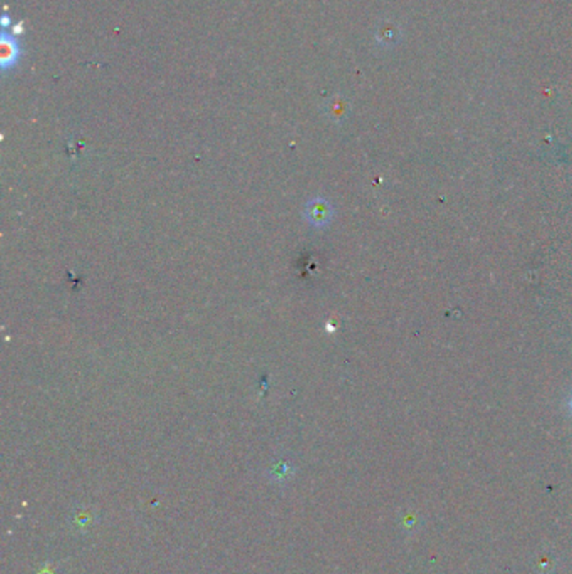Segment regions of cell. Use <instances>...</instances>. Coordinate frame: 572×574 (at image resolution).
Instances as JSON below:
<instances>
[{"instance_id": "8992f818", "label": "cell", "mask_w": 572, "mask_h": 574, "mask_svg": "<svg viewBox=\"0 0 572 574\" xmlns=\"http://www.w3.org/2000/svg\"><path fill=\"white\" fill-rule=\"evenodd\" d=\"M571 410H572V401H571Z\"/></svg>"}, {"instance_id": "3957f363", "label": "cell", "mask_w": 572, "mask_h": 574, "mask_svg": "<svg viewBox=\"0 0 572 574\" xmlns=\"http://www.w3.org/2000/svg\"><path fill=\"white\" fill-rule=\"evenodd\" d=\"M18 55V46L14 39L4 37L2 44H0V59H2L4 68H9L11 64H16Z\"/></svg>"}, {"instance_id": "6da1fadb", "label": "cell", "mask_w": 572, "mask_h": 574, "mask_svg": "<svg viewBox=\"0 0 572 574\" xmlns=\"http://www.w3.org/2000/svg\"><path fill=\"white\" fill-rule=\"evenodd\" d=\"M403 39V29L396 21H383L376 27L374 41L379 48L383 49H393L401 42Z\"/></svg>"}, {"instance_id": "7a4b0ae2", "label": "cell", "mask_w": 572, "mask_h": 574, "mask_svg": "<svg viewBox=\"0 0 572 574\" xmlns=\"http://www.w3.org/2000/svg\"><path fill=\"white\" fill-rule=\"evenodd\" d=\"M308 218L314 225H323L331 218V207L324 200L315 198L308 205Z\"/></svg>"}, {"instance_id": "5b68a950", "label": "cell", "mask_w": 572, "mask_h": 574, "mask_svg": "<svg viewBox=\"0 0 572 574\" xmlns=\"http://www.w3.org/2000/svg\"><path fill=\"white\" fill-rule=\"evenodd\" d=\"M36 574H58V573H55L54 569H53V564H50V563H45L44 566L41 568L39 571H37Z\"/></svg>"}, {"instance_id": "277c9868", "label": "cell", "mask_w": 572, "mask_h": 574, "mask_svg": "<svg viewBox=\"0 0 572 574\" xmlns=\"http://www.w3.org/2000/svg\"><path fill=\"white\" fill-rule=\"evenodd\" d=\"M95 521H96V517H95V514H92L91 509H81V511H77L76 516L72 517V524L77 526V529H81V531L91 527Z\"/></svg>"}]
</instances>
